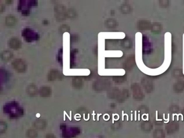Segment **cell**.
Listing matches in <instances>:
<instances>
[{
  "instance_id": "obj_15",
  "label": "cell",
  "mask_w": 184,
  "mask_h": 138,
  "mask_svg": "<svg viewBox=\"0 0 184 138\" xmlns=\"http://www.w3.org/2000/svg\"><path fill=\"white\" fill-rule=\"evenodd\" d=\"M59 30L60 33H64L69 31V30H70V27H69V26H68L66 24H63L60 26Z\"/></svg>"
},
{
  "instance_id": "obj_7",
  "label": "cell",
  "mask_w": 184,
  "mask_h": 138,
  "mask_svg": "<svg viewBox=\"0 0 184 138\" xmlns=\"http://www.w3.org/2000/svg\"><path fill=\"white\" fill-rule=\"evenodd\" d=\"M38 92L41 97H49L51 95L50 88L48 86H42L40 88Z\"/></svg>"
},
{
  "instance_id": "obj_9",
  "label": "cell",
  "mask_w": 184,
  "mask_h": 138,
  "mask_svg": "<svg viewBox=\"0 0 184 138\" xmlns=\"http://www.w3.org/2000/svg\"><path fill=\"white\" fill-rule=\"evenodd\" d=\"M73 87L76 89H80L83 85V80L80 77H75L72 79Z\"/></svg>"
},
{
  "instance_id": "obj_3",
  "label": "cell",
  "mask_w": 184,
  "mask_h": 138,
  "mask_svg": "<svg viewBox=\"0 0 184 138\" xmlns=\"http://www.w3.org/2000/svg\"><path fill=\"white\" fill-rule=\"evenodd\" d=\"M8 45L11 49L17 50L21 46V42L17 38H12L8 41Z\"/></svg>"
},
{
  "instance_id": "obj_5",
  "label": "cell",
  "mask_w": 184,
  "mask_h": 138,
  "mask_svg": "<svg viewBox=\"0 0 184 138\" xmlns=\"http://www.w3.org/2000/svg\"><path fill=\"white\" fill-rule=\"evenodd\" d=\"M47 125V123L45 120L43 119H37L35 120L34 123V126L36 129L42 130H44Z\"/></svg>"
},
{
  "instance_id": "obj_11",
  "label": "cell",
  "mask_w": 184,
  "mask_h": 138,
  "mask_svg": "<svg viewBox=\"0 0 184 138\" xmlns=\"http://www.w3.org/2000/svg\"><path fill=\"white\" fill-rule=\"evenodd\" d=\"M34 33H33L31 30L29 29H25L23 31V36L25 37V40H34L35 36Z\"/></svg>"
},
{
  "instance_id": "obj_16",
  "label": "cell",
  "mask_w": 184,
  "mask_h": 138,
  "mask_svg": "<svg viewBox=\"0 0 184 138\" xmlns=\"http://www.w3.org/2000/svg\"><path fill=\"white\" fill-rule=\"evenodd\" d=\"M46 138H55L54 135H51V134H48L46 136Z\"/></svg>"
},
{
  "instance_id": "obj_4",
  "label": "cell",
  "mask_w": 184,
  "mask_h": 138,
  "mask_svg": "<svg viewBox=\"0 0 184 138\" xmlns=\"http://www.w3.org/2000/svg\"><path fill=\"white\" fill-rule=\"evenodd\" d=\"M48 78L49 80L54 81V80L60 79L61 78V74L57 70H52L49 73Z\"/></svg>"
},
{
  "instance_id": "obj_1",
  "label": "cell",
  "mask_w": 184,
  "mask_h": 138,
  "mask_svg": "<svg viewBox=\"0 0 184 138\" xmlns=\"http://www.w3.org/2000/svg\"><path fill=\"white\" fill-rule=\"evenodd\" d=\"M12 66L17 72H25L27 70V64L22 59H15L12 62Z\"/></svg>"
},
{
  "instance_id": "obj_13",
  "label": "cell",
  "mask_w": 184,
  "mask_h": 138,
  "mask_svg": "<svg viewBox=\"0 0 184 138\" xmlns=\"http://www.w3.org/2000/svg\"><path fill=\"white\" fill-rule=\"evenodd\" d=\"M7 129V124L6 122L1 121L0 122V133L1 134L4 133Z\"/></svg>"
},
{
  "instance_id": "obj_2",
  "label": "cell",
  "mask_w": 184,
  "mask_h": 138,
  "mask_svg": "<svg viewBox=\"0 0 184 138\" xmlns=\"http://www.w3.org/2000/svg\"><path fill=\"white\" fill-rule=\"evenodd\" d=\"M56 18L58 20H64L66 17V11L65 7L63 5H57L55 8Z\"/></svg>"
},
{
  "instance_id": "obj_14",
  "label": "cell",
  "mask_w": 184,
  "mask_h": 138,
  "mask_svg": "<svg viewBox=\"0 0 184 138\" xmlns=\"http://www.w3.org/2000/svg\"><path fill=\"white\" fill-rule=\"evenodd\" d=\"M76 16V12L73 9H70L66 11V17L69 18H74Z\"/></svg>"
},
{
  "instance_id": "obj_8",
  "label": "cell",
  "mask_w": 184,
  "mask_h": 138,
  "mask_svg": "<svg viewBox=\"0 0 184 138\" xmlns=\"http://www.w3.org/2000/svg\"><path fill=\"white\" fill-rule=\"evenodd\" d=\"M13 56H14V54L11 52V51L5 50L1 53V57L4 62H8L11 59V58H13Z\"/></svg>"
},
{
  "instance_id": "obj_12",
  "label": "cell",
  "mask_w": 184,
  "mask_h": 138,
  "mask_svg": "<svg viewBox=\"0 0 184 138\" xmlns=\"http://www.w3.org/2000/svg\"><path fill=\"white\" fill-rule=\"evenodd\" d=\"M26 135L28 138H36L38 136V133L36 130L30 128L27 132Z\"/></svg>"
},
{
  "instance_id": "obj_6",
  "label": "cell",
  "mask_w": 184,
  "mask_h": 138,
  "mask_svg": "<svg viewBox=\"0 0 184 138\" xmlns=\"http://www.w3.org/2000/svg\"><path fill=\"white\" fill-rule=\"evenodd\" d=\"M27 93L30 97H34L38 93V89L34 84H30L27 89Z\"/></svg>"
},
{
  "instance_id": "obj_10",
  "label": "cell",
  "mask_w": 184,
  "mask_h": 138,
  "mask_svg": "<svg viewBox=\"0 0 184 138\" xmlns=\"http://www.w3.org/2000/svg\"><path fill=\"white\" fill-rule=\"evenodd\" d=\"M5 22H6V24L7 26H14L16 22V19L15 18L14 16L9 15H8L6 17V20H5Z\"/></svg>"
}]
</instances>
